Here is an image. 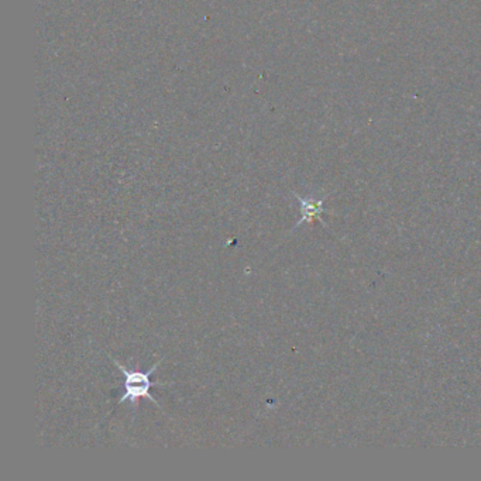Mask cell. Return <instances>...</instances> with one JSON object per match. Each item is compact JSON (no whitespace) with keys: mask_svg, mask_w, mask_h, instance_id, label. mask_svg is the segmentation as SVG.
<instances>
[{"mask_svg":"<svg viewBox=\"0 0 481 481\" xmlns=\"http://www.w3.org/2000/svg\"><path fill=\"white\" fill-rule=\"evenodd\" d=\"M110 360L116 364L118 370L123 376V394H122L118 405H120L123 403H129L131 409L136 411L138 408V401L141 398H149L156 407L161 408L158 401L150 394V388L151 387L171 385L169 383H153L151 381V376L156 373V370L160 367L164 357L161 360H158L157 363H154V365L150 367L147 372H140V370H137V367L136 369H127L126 365L120 364L116 359H113V357H110Z\"/></svg>","mask_w":481,"mask_h":481,"instance_id":"6da1fadb","label":"cell"},{"mask_svg":"<svg viewBox=\"0 0 481 481\" xmlns=\"http://www.w3.org/2000/svg\"><path fill=\"white\" fill-rule=\"evenodd\" d=\"M294 196L298 200L299 209H301V219L294 226V231L298 229L299 226H302V224H309L315 220L325 224V222L322 219V213L325 212L323 202L326 200V195L325 196H315V195L301 196V195L294 192Z\"/></svg>","mask_w":481,"mask_h":481,"instance_id":"7a4b0ae2","label":"cell"}]
</instances>
